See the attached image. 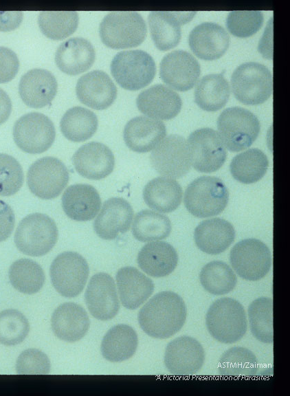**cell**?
<instances>
[{
    "mask_svg": "<svg viewBox=\"0 0 290 396\" xmlns=\"http://www.w3.org/2000/svg\"><path fill=\"white\" fill-rule=\"evenodd\" d=\"M186 316L182 298L173 292L164 291L155 294L141 308L138 322L148 336L166 339L181 329Z\"/></svg>",
    "mask_w": 290,
    "mask_h": 396,
    "instance_id": "1",
    "label": "cell"
},
{
    "mask_svg": "<svg viewBox=\"0 0 290 396\" xmlns=\"http://www.w3.org/2000/svg\"><path fill=\"white\" fill-rule=\"evenodd\" d=\"M209 333L216 340L232 344L246 333L247 321L243 306L231 298H221L211 304L205 316Z\"/></svg>",
    "mask_w": 290,
    "mask_h": 396,
    "instance_id": "2",
    "label": "cell"
},
{
    "mask_svg": "<svg viewBox=\"0 0 290 396\" xmlns=\"http://www.w3.org/2000/svg\"><path fill=\"white\" fill-rule=\"evenodd\" d=\"M100 36L107 46L127 48L140 45L146 38V23L137 12L113 11L107 14L99 28Z\"/></svg>",
    "mask_w": 290,
    "mask_h": 396,
    "instance_id": "3",
    "label": "cell"
},
{
    "mask_svg": "<svg viewBox=\"0 0 290 396\" xmlns=\"http://www.w3.org/2000/svg\"><path fill=\"white\" fill-rule=\"evenodd\" d=\"M229 191L218 177L202 176L192 181L184 193V205L188 211L198 218L219 214L226 208Z\"/></svg>",
    "mask_w": 290,
    "mask_h": 396,
    "instance_id": "4",
    "label": "cell"
},
{
    "mask_svg": "<svg viewBox=\"0 0 290 396\" xmlns=\"http://www.w3.org/2000/svg\"><path fill=\"white\" fill-rule=\"evenodd\" d=\"M216 124L223 144L232 152L249 148L260 131L258 118L250 111L240 107L225 109L219 116Z\"/></svg>",
    "mask_w": 290,
    "mask_h": 396,
    "instance_id": "5",
    "label": "cell"
},
{
    "mask_svg": "<svg viewBox=\"0 0 290 396\" xmlns=\"http://www.w3.org/2000/svg\"><path fill=\"white\" fill-rule=\"evenodd\" d=\"M58 232L55 221L42 213L25 217L19 223L14 234L18 250L30 256L47 254L58 240Z\"/></svg>",
    "mask_w": 290,
    "mask_h": 396,
    "instance_id": "6",
    "label": "cell"
},
{
    "mask_svg": "<svg viewBox=\"0 0 290 396\" xmlns=\"http://www.w3.org/2000/svg\"><path fill=\"white\" fill-rule=\"evenodd\" d=\"M234 97L247 105H258L267 101L273 92V79L270 70L256 62L239 65L231 78Z\"/></svg>",
    "mask_w": 290,
    "mask_h": 396,
    "instance_id": "7",
    "label": "cell"
},
{
    "mask_svg": "<svg viewBox=\"0 0 290 396\" xmlns=\"http://www.w3.org/2000/svg\"><path fill=\"white\" fill-rule=\"evenodd\" d=\"M111 72L122 87L134 91L151 82L155 76L156 65L153 57L145 51L124 50L113 58Z\"/></svg>",
    "mask_w": 290,
    "mask_h": 396,
    "instance_id": "8",
    "label": "cell"
},
{
    "mask_svg": "<svg viewBox=\"0 0 290 396\" xmlns=\"http://www.w3.org/2000/svg\"><path fill=\"white\" fill-rule=\"evenodd\" d=\"M49 273L55 289L64 297L74 298L82 292L89 270L82 256L75 252H64L54 259Z\"/></svg>",
    "mask_w": 290,
    "mask_h": 396,
    "instance_id": "9",
    "label": "cell"
},
{
    "mask_svg": "<svg viewBox=\"0 0 290 396\" xmlns=\"http://www.w3.org/2000/svg\"><path fill=\"white\" fill-rule=\"evenodd\" d=\"M54 123L45 115L30 112L20 117L13 126V138L17 146L30 154L48 150L55 140Z\"/></svg>",
    "mask_w": 290,
    "mask_h": 396,
    "instance_id": "10",
    "label": "cell"
},
{
    "mask_svg": "<svg viewBox=\"0 0 290 396\" xmlns=\"http://www.w3.org/2000/svg\"><path fill=\"white\" fill-rule=\"evenodd\" d=\"M230 261L240 277L257 281L269 272L271 255L269 248L263 241L257 239H245L232 248Z\"/></svg>",
    "mask_w": 290,
    "mask_h": 396,
    "instance_id": "11",
    "label": "cell"
},
{
    "mask_svg": "<svg viewBox=\"0 0 290 396\" xmlns=\"http://www.w3.org/2000/svg\"><path fill=\"white\" fill-rule=\"evenodd\" d=\"M69 173L65 165L58 158L44 157L34 162L27 173L30 190L43 199L57 197L66 187Z\"/></svg>",
    "mask_w": 290,
    "mask_h": 396,
    "instance_id": "12",
    "label": "cell"
},
{
    "mask_svg": "<svg viewBox=\"0 0 290 396\" xmlns=\"http://www.w3.org/2000/svg\"><path fill=\"white\" fill-rule=\"evenodd\" d=\"M150 160L159 174L171 179L183 177L192 166L188 142L177 134L165 137L153 148Z\"/></svg>",
    "mask_w": 290,
    "mask_h": 396,
    "instance_id": "13",
    "label": "cell"
},
{
    "mask_svg": "<svg viewBox=\"0 0 290 396\" xmlns=\"http://www.w3.org/2000/svg\"><path fill=\"white\" fill-rule=\"evenodd\" d=\"M187 142L191 164L199 172H215L226 160V148L217 131L212 129L201 128L193 131Z\"/></svg>",
    "mask_w": 290,
    "mask_h": 396,
    "instance_id": "14",
    "label": "cell"
},
{
    "mask_svg": "<svg viewBox=\"0 0 290 396\" xmlns=\"http://www.w3.org/2000/svg\"><path fill=\"white\" fill-rule=\"evenodd\" d=\"M205 362V351L195 338L183 336L170 342L165 351L164 364L172 375L196 374Z\"/></svg>",
    "mask_w": 290,
    "mask_h": 396,
    "instance_id": "15",
    "label": "cell"
},
{
    "mask_svg": "<svg viewBox=\"0 0 290 396\" xmlns=\"http://www.w3.org/2000/svg\"><path fill=\"white\" fill-rule=\"evenodd\" d=\"M201 74L197 60L189 52L178 50L165 55L159 65L161 80L170 87L179 91L191 89Z\"/></svg>",
    "mask_w": 290,
    "mask_h": 396,
    "instance_id": "16",
    "label": "cell"
},
{
    "mask_svg": "<svg viewBox=\"0 0 290 396\" xmlns=\"http://www.w3.org/2000/svg\"><path fill=\"white\" fill-rule=\"evenodd\" d=\"M85 299L91 314L100 320L113 318L120 309L115 281L104 272L97 273L91 278Z\"/></svg>",
    "mask_w": 290,
    "mask_h": 396,
    "instance_id": "17",
    "label": "cell"
},
{
    "mask_svg": "<svg viewBox=\"0 0 290 396\" xmlns=\"http://www.w3.org/2000/svg\"><path fill=\"white\" fill-rule=\"evenodd\" d=\"M73 165L79 175L99 180L110 175L115 166L111 150L98 142H90L81 146L72 157Z\"/></svg>",
    "mask_w": 290,
    "mask_h": 396,
    "instance_id": "18",
    "label": "cell"
},
{
    "mask_svg": "<svg viewBox=\"0 0 290 396\" xmlns=\"http://www.w3.org/2000/svg\"><path fill=\"white\" fill-rule=\"evenodd\" d=\"M76 93L82 103L101 110L113 102L117 96V87L106 72L93 70L79 78L76 85Z\"/></svg>",
    "mask_w": 290,
    "mask_h": 396,
    "instance_id": "19",
    "label": "cell"
},
{
    "mask_svg": "<svg viewBox=\"0 0 290 396\" xmlns=\"http://www.w3.org/2000/svg\"><path fill=\"white\" fill-rule=\"evenodd\" d=\"M194 14L192 12H150L148 21L155 46L162 51L175 47L181 39V25L190 21Z\"/></svg>",
    "mask_w": 290,
    "mask_h": 396,
    "instance_id": "20",
    "label": "cell"
},
{
    "mask_svg": "<svg viewBox=\"0 0 290 396\" xmlns=\"http://www.w3.org/2000/svg\"><path fill=\"white\" fill-rule=\"evenodd\" d=\"M190 47L194 55L205 60L221 58L227 51L230 36L220 25L204 22L194 27L188 37Z\"/></svg>",
    "mask_w": 290,
    "mask_h": 396,
    "instance_id": "21",
    "label": "cell"
},
{
    "mask_svg": "<svg viewBox=\"0 0 290 396\" xmlns=\"http://www.w3.org/2000/svg\"><path fill=\"white\" fill-rule=\"evenodd\" d=\"M138 109L148 117L170 120L178 115L182 100L177 93L161 85H154L142 91L136 99Z\"/></svg>",
    "mask_w": 290,
    "mask_h": 396,
    "instance_id": "22",
    "label": "cell"
},
{
    "mask_svg": "<svg viewBox=\"0 0 290 396\" xmlns=\"http://www.w3.org/2000/svg\"><path fill=\"white\" fill-rule=\"evenodd\" d=\"M133 217V208L126 200L120 197L110 198L103 204L93 228L99 237L114 239L120 233L129 230Z\"/></svg>",
    "mask_w": 290,
    "mask_h": 396,
    "instance_id": "23",
    "label": "cell"
},
{
    "mask_svg": "<svg viewBox=\"0 0 290 396\" xmlns=\"http://www.w3.org/2000/svg\"><path fill=\"white\" fill-rule=\"evenodd\" d=\"M58 89L55 76L49 71L34 68L20 79L19 94L23 102L32 108L43 107L54 98Z\"/></svg>",
    "mask_w": 290,
    "mask_h": 396,
    "instance_id": "24",
    "label": "cell"
},
{
    "mask_svg": "<svg viewBox=\"0 0 290 396\" xmlns=\"http://www.w3.org/2000/svg\"><path fill=\"white\" fill-rule=\"evenodd\" d=\"M52 329L60 340L74 342L82 339L87 333L90 321L87 311L75 302H65L53 312Z\"/></svg>",
    "mask_w": 290,
    "mask_h": 396,
    "instance_id": "25",
    "label": "cell"
},
{
    "mask_svg": "<svg viewBox=\"0 0 290 396\" xmlns=\"http://www.w3.org/2000/svg\"><path fill=\"white\" fill-rule=\"evenodd\" d=\"M166 135L163 122L148 116H137L124 126L123 137L126 146L137 153L153 150Z\"/></svg>",
    "mask_w": 290,
    "mask_h": 396,
    "instance_id": "26",
    "label": "cell"
},
{
    "mask_svg": "<svg viewBox=\"0 0 290 396\" xmlns=\"http://www.w3.org/2000/svg\"><path fill=\"white\" fill-rule=\"evenodd\" d=\"M100 206L98 192L89 184L71 185L62 196V208L66 215L74 221L91 220L99 212Z\"/></svg>",
    "mask_w": 290,
    "mask_h": 396,
    "instance_id": "27",
    "label": "cell"
},
{
    "mask_svg": "<svg viewBox=\"0 0 290 396\" xmlns=\"http://www.w3.org/2000/svg\"><path fill=\"white\" fill-rule=\"evenodd\" d=\"M95 57L94 47L88 40L73 37L59 45L55 53V63L63 72L76 75L89 69Z\"/></svg>",
    "mask_w": 290,
    "mask_h": 396,
    "instance_id": "28",
    "label": "cell"
},
{
    "mask_svg": "<svg viewBox=\"0 0 290 396\" xmlns=\"http://www.w3.org/2000/svg\"><path fill=\"white\" fill-rule=\"evenodd\" d=\"M116 283L122 305L128 309H135L153 294L152 280L137 268L126 266L116 274Z\"/></svg>",
    "mask_w": 290,
    "mask_h": 396,
    "instance_id": "29",
    "label": "cell"
},
{
    "mask_svg": "<svg viewBox=\"0 0 290 396\" xmlns=\"http://www.w3.org/2000/svg\"><path fill=\"white\" fill-rule=\"evenodd\" d=\"M235 230L229 221L212 218L201 221L195 228L194 239L202 252L216 255L225 251L234 242Z\"/></svg>",
    "mask_w": 290,
    "mask_h": 396,
    "instance_id": "30",
    "label": "cell"
},
{
    "mask_svg": "<svg viewBox=\"0 0 290 396\" xmlns=\"http://www.w3.org/2000/svg\"><path fill=\"white\" fill-rule=\"evenodd\" d=\"M140 268L148 275L160 278L170 274L176 268L178 255L175 249L165 241L146 243L138 253Z\"/></svg>",
    "mask_w": 290,
    "mask_h": 396,
    "instance_id": "31",
    "label": "cell"
},
{
    "mask_svg": "<svg viewBox=\"0 0 290 396\" xmlns=\"http://www.w3.org/2000/svg\"><path fill=\"white\" fill-rule=\"evenodd\" d=\"M182 188L176 180L159 177L147 183L143 198L149 208L163 213L175 210L182 199Z\"/></svg>",
    "mask_w": 290,
    "mask_h": 396,
    "instance_id": "32",
    "label": "cell"
},
{
    "mask_svg": "<svg viewBox=\"0 0 290 396\" xmlns=\"http://www.w3.org/2000/svg\"><path fill=\"white\" fill-rule=\"evenodd\" d=\"M138 345L135 331L125 324H117L104 335L100 346L104 359L112 362L126 360L135 354Z\"/></svg>",
    "mask_w": 290,
    "mask_h": 396,
    "instance_id": "33",
    "label": "cell"
},
{
    "mask_svg": "<svg viewBox=\"0 0 290 396\" xmlns=\"http://www.w3.org/2000/svg\"><path fill=\"white\" fill-rule=\"evenodd\" d=\"M230 88L227 80L221 74H212L203 76L194 90V101L203 110L216 111L227 102Z\"/></svg>",
    "mask_w": 290,
    "mask_h": 396,
    "instance_id": "34",
    "label": "cell"
},
{
    "mask_svg": "<svg viewBox=\"0 0 290 396\" xmlns=\"http://www.w3.org/2000/svg\"><path fill=\"white\" fill-rule=\"evenodd\" d=\"M98 121L92 111L80 106L69 109L63 116L60 128L63 135L72 142H83L96 131Z\"/></svg>",
    "mask_w": 290,
    "mask_h": 396,
    "instance_id": "35",
    "label": "cell"
},
{
    "mask_svg": "<svg viewBox=\"0 0 290 396\" xmlns=\"http://www.w3.org/2000/svg\"><path fill=\"white\" fill-rule=\"evenodd\" d=\"M268 166L267 155L261 150L254 148L234 156L230 169L236 181L249 184L260 180L265 175Z\"/></svg>",
    "mask_w": 290,
    "mask_h": 396,
    "instance_id": "36",
    "label": "cell"
},
{
    "mask_svg": "<svg viewBox=\"0 0 290 396\" xmlns=\"http://www.w3.org/2000/svg\"><path fill=\"white\" fill-rule=\"evenodd\" d=\"M8 276L13 287L25 294L38 292L45 280L41 265L29 258H20L13 262L9 268Z\"/></svg>",
    "mask_w": 290,
    "mask_h": 396,
    "instance_id": "37",
    "label": "cell"
},
{
    "mask_svg": "<svg viewBox=\"0 0 290 396\" xmlns=\"http://www.w3.org/2000/svg\"><path fill=\"white\" fill-rule=\"evenodd\" d=\"M171 230V222L168 217L148 210L139 212L132 226L133 236L142 242L166 239L170 234Z\"/></svg>",
    "mask_w": 290,
    "mask_h": 396,
    "instance_id": "38",
    "label": "cell"
},
{
    "mask_svg": "<svg viewBox=\"0 0 290 396\" xmlns=\"http://www.w3.org/2000/svg\"><path fill=\"white\" fill-rule=\"evenodd\" d=\"M199 280L203 287L214 295H224L236 285L237 278L232 269L225 262L211 261L201 270Z\"/></svg>",
    "mask_w": 290,
    "mask_h": 396,
    "instance_id": "39",
    "label": "cell"
},
{
    "mask_svg": "<svg viewBox=\"0 0 290 396\" xmlns=\"http://www.w3.org/2000/svg\"><path fill=\"white\" fill-rule=\"evenodd\" d=\"M258 362L255 354L242 346L225 351L220 358L219 373L223 376H253L257 373Z\"/></svg>",
    "mask_w": 290,
    "mask_h": 396,
    "instance_id": "40",
    "label": "cell"
},
{
    "mask_svg": "<svg viewBox=\"0 0 290 396\" xmlns=\"http://www.w3.org/2000/svg\"><path fill=\"white\" fill-rule=\"evenodd\" d=\"M249 327L253 336L263 343L273 342V300L260 297L248 307Z\"/></svg>",
    "mask_w": 290,
    "mask_h": 396,
    "instance_id": "41",
    "label": "cell"
},
{
    "mask_svg": "<svg viewBox=\"0 0 290 396\" xmlns=\"http://www.w3.org/2000/svg\"><path fill=\"white\" fill-rule=\"evenodd\" d=\"M78 14L76 11H41L38 23L41 32L53 40L65 38L76 30Z\"/></svg>",
    "mask_w": 290,
    "mask_h": 396,
    "instance_id": "42",
    "label": "cell"
},
{
    "mask_svg": "<svg viewBox=\"0 0 290 396\" xmlns=\"http://www.w3.org/2000/svg\"><path fill=\"white\" fill-rule=\"evenodd\" d=\"M30 324L26 317L16 309H9L0 312V343L14 346L27 336Z\"/></svg>",
    "mask_w": 290,
    "mask_h": 396,
    "instance_id": "43",
    "label": "cell"
},
{
    "mask_svg": "<svg viewBox=\"0 0 290 396\" xmlns=\"http://www.w3.org/2000/svg\"><path fill=\"white\" fill-rule=\"evenodd\" d=\"M264 16L260 11H232L226 19V26L234 36L246 38L256 34L263 24Z\"/></svg>",
    "mask_w": 290,
    "mask_h": 396,
    "instance_id": "44",
    "label": "cell"
},
{
    "mask_svg": "<svg viewBox=\"0 0 290 396\" xmlns=\"http://www.w3.org/2000/svg\"><path fill=\"white\" fill-rule=\"evenodd\" d=\"M23 179L19 162L10 155L0 153V196L16 193L22 187Z\"/></svg>",
    "mask_w": 290,
    "mask_h": 396,
    "instance_id": "45",
    "label": "cell"
},
{
    "mask_svg": "<svg viewBox=\"0 0 290 396\" xmlns=\"http://www.w3.org/2000/svg\"><path fill=\"white\" fill-rule=\"evenodd\" d=\"M51 364L47 355L36 349L23 351L18 357L16 371L18 374H48Z\"/></svg>",
    "mask_w": 290,
    "mask_h": 396,
    "instance_id": "46",
    "label": "cell"
},
{
    "mask_svg": "<svg viewBox=\"0 0 290 396\" xmlns=\"http://www.w3.org/2000/svg\"><path fill=\"white\" fill-rule=\"evenodd\" d=\"M19 68L16 54L11 49L0 46V83L12 80Z\"/></svg>",
    "mask_w": 290,
    "mask_h": 396,
    "instance_id": "47",
    "label": "cell"
},
{
    "mask_svg": "<svg viewBox=\"0 0 290 396\" xmlns=\"http://www.w3.org/2000/svg\"><path fill=\"white\" fill-rule=\"evenodd\" d=\"M15 224V216L12 208L0 200V242L6 240L12 234Z\"/></svg>",
    "mask_w": 290,
    "mask_h": 396,
    "instance_id": "48",
    "label": "cell"
},
{
    "mask_svg": "<svg viewBox=\"0 0 290 396\" xmlns=\"http://www.w3.org/2000/svg\"><path fill=\"white\" fill-rule=\"evenodd\" d=\"M23 20L21 11H0V31L7 32L17 28Z\"/></svg>",
    "mask_w": 290,
    "mask_h": 396,
    "instance_id": "49",
    "label": "cell"
},
{
    "mask_svg": "<svg viewBox=\"0 0 290 396\" xmlns=\"http://www.w3.org/2000/svg\"><path fill=\"white\" fill-rule=\"evenodd\" d=\"M11 111V100L7 93L0 88V125L8 119Z\"/></svg>",
    "mask_w": 290,
    "mask_h": 396,
    "instance_id": "50",
    "label": "cell"
}]
</instances>
